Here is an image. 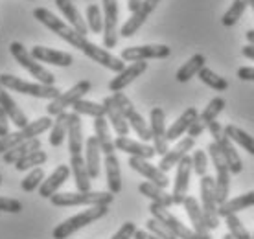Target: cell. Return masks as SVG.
Returning a JSON list of instances; mask_svg holds the SVG:
<instances>
[{"label": "cell", "instance_id": "1", "mask_svg": "<svg viewBox=\"0 0 254 239\" xmlns=\"http://www.w3.org/2000/svg\"><path fill=\"white\" fill-rule=\"evenodd\" d=\"M33 17H35L41 24H45L50 32H54L58 37L63 39L64 43L72 44L74 48L83 52V54L89 57V59H92L94 63L102 64V66H105V68L111 70V72H116V74H120L122 70L126 68V64H124V61H122L120 57L113 56L109 50L100 48L98 44L90 43L89 39L79 35L72 26L63 22L61 19H58V17L52 11H48L46 7H35V9H33Z\"/></svg>", "mask_w": 254, "mask_h": 239}, {"label": "cell", "instance_id": "2", "mask_svg": "<svg viewBox=\"0 0 254 239\" xmlns=\"http://www.w3.org/2000/svg\"><path fill=\"white\" fill-rule=\"evenodd\" d=\"M115 201V195L111 191H64L50 197L54 206H109Z\"/></svg>", "mask_w": 254, "mask_h": 239}, {"label": "cell", "instance_id": "3", "mask_svg": "<svg viewBox=\"0 0 254 239\" xmlns=\"http://www.w3.org/2000/svg\"><path fill=\"white\" fill-rule=\"evenodd\" d=\"M0 85L6 88V90H13V92H19V94L33 96V98H41V100H56L61 90L56 85H43V83H28L24 79H20L17 76L11 74H2L0 76Z\"/></svg>", "mask_w": 254, "mask_h": 239}, {"label": "cell", "instance_id": "4", "mask_svg": "<svg viewBox=\"0 0 254 239\" xmlns=\"http://www.w3.org/2000/svg\"><path fill=\"white\" fill-rule=\"evenodd\" d=\"M107 214H109V206H89V210H85L81 214L72 215L66 221H63L61 225H58V227L54 228L52 236H54V239H66L74 232L81 230L83 227H87V225L94 223V221L102 219Z\"/></svg>", "mask_w": 254, "mask_h": 239}, {"label": "cell", "instance_id": "5", "mask_svg": "<svg viewBox=\"0 0 254 239\" xmlns=\"http://www.w3.org/2000/svg\"><path fill=\"white\" fill-rule=\"evenodd\" d=\"M208 131H210V136H212V142H214V144L219 147V151L223 153L225 162H227V166H229L230 173L240 175L243 170V162H242V158H240V153L236 151L232 140L227 136L225 127H223L219 121H210Z\"/></svg>", "mask_w": 254, "mask_h": 239}, {"label": "cell", "instance_id": "6", "mask_svg": "<svg viewBox=\"0 0 254 239\" xmlns=\"http://www.w3.org/2000/svg\"><path fill=\"white\" fill-rule=\"evenodd\" d=\"M201 210H203L206 227L216 230L219 227V204L216 193V179L210 175L201 177Z\"/></svg>", "mask_w": 254, "mask_h": 239}, {"label": "cell", "instance_id": "7", "mask_svg": "<svg viewBox=\"0 0 254 239\" xmlns=\"http://www.w3.org/2000/svg\"><path fill=\"white\" fill-rule=\"evenodd\" d=\"M9 52H11L13 59H15L24 70H28L39 83L50 85V87L52 85H56V76H54L52 72H48L41 63H37V61L32 57V54L24 48V44L22 43H11L9 44Z\"/></svg>", "mask_w": 254, "mask_h": 239}, {"label": "cell", "instance_id": "8", "mask_svg": "<svg viewBox=\"0 0 254 239\" xmlns=\"http://www.w3.org/2000/svg\"><path fill=\"white\" fill-rule=\"evenodd\" d=\"M210 158H212V164L216 168V193H217V204L221 206L229 201V191H230V170L227 162H225V157L223 153L219 151L214 142H210L208 147H206Z\"/></svg>", "mask_w": 254, "mask_h": 239}, {"label": "cell", "instance_id": "9", "mask_svg": "<svg viewBox=\"0 0 254 239\" xmlns=\"http://www.w3.org/2000/svg\"><path fill=\"white\" fill-rule=\"evenodd\" d=\"M90 88H92V85L87 79L77 81L72 88H68L66 92H61L56 100H52L48 103V107H46L48 116H59L61 113H66V109L72 107L76 101L83 100V96L87 94V92H90Z\"/></svg>", "mask_w": 254, "mask_h": 239}, {"label": "cell", "instance_id": "10", "mask_svg": "<svg viewBox=\"0 0 254 239\" xmlns=\"http://www.w3.org/2000/svg\"><path fill=\"white\" fill-rule=\"evenodd\" d=\"M149 212H151V217H155L157 221H160L162 225H166V227L170 228V230L177 236V239H199V236L193 232V228L186 227L177 215L170 212V208L151 202V204H149Z\"/></svg>", "mask_w": 254, "mask_h": 239}, {"label": "cell", "instance_id": "11", "mask_svg": "<svg viewBox=\"0 0 254 239\" xmlns=\"http://www.w3.org/2000/svg\"><path fill=\"white\" fill-rule=\"evenodd\" d=\"M103 4V48L111 50L118 44V0H102Z\"/></svg>", "mask_w": 254, "mask_h": 239}, {"label": "cell", "instance_id": "12", "mask_svg": "<svg viewBox=\"0 0 254 239\" xmlns=\"http://www.w3.org/2000/svg\"><path fill=\"white\" fill-rule=\"evenodd\" d=\"M172 54V48L166 44H142V46H129L122 50L120 59L127 63L147 61V59H166Z\"/></svg>", "mask_w": 254, "mask_h": 239}, {"label": "cell", "instance_id": "13", "mask_svg": "<svg viewBox=\"0 0 254 239\" xmlns=\"http://www.w3.org/2000/svg\"><path fill=\"white\" fill-rule=\"evenodd\" d=\"M149 129H151V140L155 153L164 157L170 151V142L166 136V113L160 107H153L149 113Z\"/></svg>", "mask_w": 254, "mask_h": 239}, {"label": "cell", "instance_id": "14", "mask_svg": "<svg viewBox=\"0 0 254 239\" xmlns=\"http://www.w3.org/2000/svg\"><path fill=\"white\" fill-rule=\"evenodd\" d=\"M191 175V157L186 155L181 162L177 164V175H175V184H173V204L181 206L185 199L188 197V186H190Z\"/></svg>", "mask_w": 254, "mask_h": 239}, {"label": "cell", "instance_id": "15", "mask_svg": "<svg viewBox=\"0 0 254 239\" xmlns=\"http://www.w3.org/2000/svg\"><path fill=\"white\" fill-rule=\"evenodd\" d=\"M159 4H160V0H144L142 6L134 13H131V17L126 20V24L122 26V30H120L122 37H133L134 33L142 28V24L147 20V17L157 9Z\"/></svg>", "mask_w": 254, "mask_h": 239}, {"label": "cell", "instance_id": "16", "mask_svg": "<svg viewBox=\"0 0 254 239\" xmlns=\"http://www.w3.org/2000/svg\"><path fill=\"white\" fill-rule=\"evenodd\" d=\"M129 166H131V170L136 171L138 175L146 177L149 182L157 184L160 188H168V184H170V179L166 175L164 171L159 170V166H153L149 160L146 158H136V157H129Z\"/></svg>", "mask_w": 254, "mask_h": 239}, {"label": "cell", "instance_id": "17", "mask_svg": "<svg viewBox=\"0 0 254 239\" xmlns=\"http://www.w3.org/2000/svg\"><path fill=\"white\" fill-rule=\"evenodd\" d=\"M30 54H32V57L37 63H48L54 64V66H61V68H66V66L74 63V57L70 54L54 50V48H46V46H33Z\"/></svg>", "mask_w": 254, "mask_h": 239}, {"label": "cell", "instance_id": "18", "mask_svg": "<svg viewBox=\"0 0 254 239\" xmlns=\"http://www.w3.org/2000/svg\"><path fill=\"white\" fill-rule=\"evenodd\" d=\"M146 70H147L146 61L131 63V66H126L120 74H116V77H113V79L109 81V90H111V92H122L127 85H131V83H133L136 77L142 76Z\"/></svg>", "mask_w": 254, "mask_h": 239}, {"label": "cell", "instance_id": "19", "mask_svg": "<svg viewBox=\"0 0 254 239\" xmlns=\"http://www.w3.org/2000/svg\"><path fill=\"white\" fill-rule=\"evenodd\" d=\"M193 145H195V140L190 138V136L181 138V142H179L173 149H170L164 157L160 158L159 170L164 171V173H168L170 170H173V168H175V166H177V164L181 162L186 155H188V151H191V149H193Z\"/></svg>", "mask_w": 254, "mask_h": 239}, {"label": "cell", "instance_id": "20", "mask_svg": "<svg viewBox=\"0 0 254 239\" xmlns=\"http://www.w3.org/2000/svg\"><path fill=\"white\" fill-rule=\"evenodd\" d=\"M115 147L118 151L127 153L129 157H136V158H153L157 153H155V147L153 145H147L146 142H136V140H131L129 136H118L115 140Z\"/></svg>", "mask_w": 254, "mask_h": 239}, {"label": "cell", "instance_id": "21", "mask_svg": "<svg viewBox=\"0 0 254 239\" xmlns=\"http://www.w3.org/2000/svg\"><path fill=\"white\" fill-rule=\"evenodd\" d=\"M68 177H70V166H64V164L58 166V168L54 170V173H52L48 179H45L43 184L39 186V195L43 197V199H50V197L56 195L58 189L68 180Z\"/></svg>", "mask_w": 254, "mask_h": 239}, {"label": "cell", "instance_id": "22", "mask_svg": "<svg viewBox=\"0 0 254 239\" xmlns=\"http://www.w3.org/2000/svg\"><path fill=\"white\" fill-rule=\"evenodd\" d=\"M68 151L70 155H83L85 149V140H83V125L81 116L76 113H70L68 116Z\"/></svg>", "mask_w": 254, "mask_h": 239}, {"label": "cell", "instance_id": "23", "mask_svg": "<svg viewBox=\"0 0 254 239\" xmlns=\"http://www.w3.org/2000/svg\"><path fill=\"white\" fill-rule=\"evenodd\" d=\"M56 6L59 7V11L63 13V17L68 20V24L76 30L79 35L87 37L89 33V28H87V22L81 19V13L77 11V7L74 6L72 0H56Z\"/></svg>", "mask_w": 254, "mask_h": 239}, {"label": "cell", "instance_id": "24", "mask_svg": "<svg viewBox=\"0 0 254 239\" xmlns=\"http://www.w3.org/2000/svg\"><path fill=\"white\" fill-rule=\"evenodd\" d=\"M85 164H87V171H89L90 179H98L100 177V166H102V149L98 144L96 136H89L85 142Z\"/></svg>", "mask_w": 254, "mask_h": 239}, {"label": "cell", "instance_id": "25", "mask_svg": "<svg viewBox=\"0 0 254 239\" xmlns=\"http://www.w3.org/2000/svg\"><path fill=\"white\" fill-rule=\"evenodd\" d=\"M102 105L105 107V116H107V120L111 121V125H113V129L116 131V134H118V136H127L131 127L127 123V120L124 118V114H122V111L118 109V105L115 103L113 96H111V98H105Z\"/></svg>", "mask_w": 254, "mask_h": 239}, {"label": "cell", "instance_id": "26", "mask_svg": "<svg viewBox=\"0 0 254 239\" xmlns=\"http://www.w3.org/2000/svg\"><path fill=\"white\" fill-rule=\"evenodd\" d=\"M0 107L6 111V114L9 116V120H11L13 123L19 127V129H24V127L30 123L28 118H26V114L19 109L17 101L13 100L11 96H9V92H7L2 85H0Z\"/></svg>", "mask_w": 254, "mask_h": 239}, {"label": "cell", "instance_id": "27", "mask_svg": "<svg viewBox=\"0 0 254 239\" xmlns=\"http://www.w3.org/2000/svg\"><path fill=\"white\" fill-rule=\"evenodd\" d=\"M70 173L74 175L77 191H90V177L83 155H70Z\"/></svg>", "mask_w": 254, "mask_h": 239}, {"label": "cell", "instance_id": "28", "mask_svg": "<svg viewBox=\"0 0 254 239\" xmlns=\"http://www.w3.org/2000/svg\"><path fill=\"white\" fill-rule=\"evenodd\" d=\"M199 118V113H197L195 107H190L186 109L185 113L181 114L175 121H173V125L168 129V132H166V136H168V142H173V140H179L185 132H188V129H190V125L195 121V120Z\"/></svg>", "mask_w": 254, "mask_h": 239}, {"label": "cell", "instance_id": "29", "mask_svg": "<svg viewBox=\"0 0 254 239\" xmlns=\"http://www.w3.org/2000/svg\"><path fill=\"white\" fill-rule=\"evenodd\" d=\"M105 175H107V188L113 195L122 191V171L120 160L116 155H105Z\"/></svg>", "mask_w": 254, "mask_h": 239}, {"label": "cell", "instance_id": "30", "mask_svg": "<svg viewBox=\"0 0 254 239\" xmlns=\"http://www.w3.org/2000/svg\"><path fill=\"white\" fill-rule=\"evenodd\" d=\"M183 206H185L186 214L190 217L191 225H193V232L199 236V234H204V232H210V228L206 227V221H204V215H203V210H201V204L195 201V197L188 195L183 202Z\"/></svg>", "mask_w": 254, "mask_h": 239}, {"label": "cell", "instance_id": "31", "mask_svg": "<svg viewBox=\"0 0 254 239\" xmlns=\"http://www.w3.org/2000/svg\"><path fill=\"white\" fill-rule=\"evenodd\" d=\"M35 151H41V140L39 138L26 140V142H22V144L17 145V147H13L11 151L4 153L2 158H4V162L6 164L15 166V164L20 162L24 157H28V155H32V153H35Z\"/></svg>", "mask_w": 254, "mask_h": 239}, {"label": "cell", "instance_id": "32", "mask_svg": "<svg viewBox=\"0 0 254 239\" xmlns=\"http://www.w3.org/2000/svg\"><path fill=\"white\" fill-rule=\"evenodd\" d=\"M138 191L142 193L144 197H147V199H151V202H155V204H160V206H166L170 208L173 206V197L172 193H168L164 188H160V186H157V184L153 182H142L138 186Z\"/></svg>", "mask_w": 254, "mask_h": 239}, {"label": "cell", "instance_id": "33", "mask_svg": "<svg viewBox=\"0 0 254 239\" xmlns=\"http://www.w3.org/2000/svg\"><path fill=\"white\" fill-rule=\"evenodd\" d=\"M254 206V189L253 191H247L243 195H238L234 199H229V201L219 206V217H227V215L238 214L242 210H247V208Z\"/></svg>", "mask_w": 254, "mask_h": 239}, {"label": "cell", "instance_id": "34", "mask_svg": "<svg viewBox=\"0 0 254 239\" xmlns=\"http://www.w3.org/2000/svg\"><path fill=\"white\" fill-rule=\"evenodd\" d=\"M94 136L98 138L100 149L105 155H115V140L111 138V131H109L107 118H94Z\"/></svg>", "mask_w": 254, "mask_h": 239}, {"label": "cell", "instance_id": "35", "mask_svg": "<svg viewBox=\"0 0 254 239\" xmlns=\"http://www.w3.org/2000/svg\"><path fill=\"white\" fill-rule=\"evenodd\" d=\"M204 63H206V57H204L203 54H195V56H191L190 59H188V61H186V63L177 70L175 79H177L179 83L190 81L191 77L197 76V74L204 68Z\"/></svg>", "mask_w": 254, "mask_h": 239}, {"label": "cell", "instance_id": "36", "mask_svg": "<svg viewBox=\"0 0 254 239\" xmlns=\"http://www.w3.org/2000/svg\"><path fill=\"white\" fill-rule=\"evenodd\" d=\"M68 113H61L56 116V121L50 129V145L52 147H59L63 144V140L68 134Z\"/></svg>", "mask_w": 254, "mask_h": 239}, {"label": "cell", "instance_id": "37", "mask_svg": "<svg viewBox=\"0 0 254 239\" xmlns=\"http://www.w3.org/2000/svg\"><path fill=\"white\" fill-rule=\"evenodd\" d=\"M225 132H227V136H229L234 144H238L247 153L254 155V136L247 134L243 129H240V127H236V125H227L225 127Z\"/></svg>", "mask_w": 254, "mask_h": 239}, {"label": "cell", "instance_id": "38", "mask_svg": "<svg viewBox=\"0 0 254 239\" xmlns=\"http://www.w3.org/2000/svg\"><path fill=\"white\" fill-rule=\"evenodd\" d=\"M225 107H227V101H225V98H221V96H217V98H214V100H210V103L204 107L203 113L199 114V121H203L204 125H206V129H208L210 121H216L217 116L225 111Z\"/></svg>", "mask_w": 254, "mask_h": 239}, {"label": "cell", "instance_id": "39", "mask_svg": "<svg viewBox=\"0 0 254 239\" xmlns=\"http://www.w3.org/2000/svg\"><path fill=\"white\" fill-rule=\"evenodd\" d=\"M126 120H127V123H129V127L136 132V136H138L142 142H146L147 144V142L151 140V129H149V125L146 123V120L136 113V109H134L131 114H127Z\"/></svg>", "mask_w": 254, "mask_h": 239}, {"label": "cell", "instance_id": "40", "mask_svg": "<svg viewBox=\"0 0 254 239\" xmlns=\"http://www.w3.org/2000/svg\"><path fill=\"white\" fill-rule=\"evenodd\" d=\"M251 4V0H234L232 2V6L225 11V15H223L221 19V24L227 26V28H232V26L238 24V20L243 17V13H245V9H247V6Z\"/></svg>", "mask_w": 254, "mask_h": 239}, {"label": "cell", "instance_id": "41", "mask_svg": "<svg viewBox=\"0 0 254 239\" xmlns=\"http://www.w3.org/2000/svg\"><path fill=\"white\" fill-rule=\"evenodd\" d=\"M72 111L79 116H92V118H105V107L96 101L79 100L72 105Z\"/></svg>", "mask_w": 254, "mask_h": 239}, {"label": "cell", "instance_id": "42", "mask_svg": "<svg viewBox=\"0 0 254 239\" xmlns=\"http://www.w3.org/2000/svg\"><path fill=\"white\" fill-rule=\"evenodd\" d=\"M197 77H199L204 85H208L210 88H214V90H217V92H225V90L229 88V81H227L225 77L217 76L216 72H212V70L206 68V66L197 74Z\"/></svg>", "mask_w": 254, "mask_h": 239}, {"label": "cell", "instance_id": "43", "mask_svg": "<svg viewBox=\"0 0 254 239\" xmlns=\"http://www.w3.org/2000/svg\"><path fill=\"white\" fill-rule=\"evenodd\" d=\"M87 28L92 33H103V15L98 4L87 6Z\"/></svg>", "mask_w": 254, "mask_h": 239}, {"label": "cell", "instance_id": "44", "mask_svg": "<svg viewBox=\"0 0 254 239\" xmlns=\"http://www.w3.org/2000/svg\"><path fill=\"white\" fill-rule=\"evenodd\" d=\"M225 223H227L229 234L234 239H253V236L249 234V230L245 228V225L240 221V217H238L236 214L227 215V217H225Z\"/></svg>", "mask_w": 254, "mask_h": 239}, {"label": "cell", "instance_id": "45", "mask_svg": "<svg viewBox=\"0 0 254 239\" xmlns=\"http://www.w3.org/2000/svg\"><path fill=\"white\" fill-rule=\"evenodd\" d=\"M46 160H48V155L45 151H35L32 155H28V157H24L20 162L15 164V168H17V171H28L33 170V168H41Z\"/></svg>", "mask_w": 254, "mask_h": 239}, {"label": "cell", "instance_id": "46", "mask_svg": "<svg viewBox=\"0 0 254 239\" xmlns=\"http://www.w3.org/2000/svg\"><path fill=\"white\" fill-rule=\"evenodd\" d=\"M43 180H45V171H43V168H33L28 175L22 179V182H20V186H22V189L24 191H33V189H37L41 184H43Z\"/></svg>", "mask_w": 254, "mask_h": 239}, {"label": "cell", "instance_id": "47", "mask_svg": "<svg viewBox=\"0 0 254 239\" xmlns=\"http://www.w3.org/2000/svg\"><path fill=\"white\" fill-rule=\"evenodd\" d=\"M146 228H147V232H151L153 236H157V238H160V239H177V236H175L170 228L166 227V225H162L160 221H157L155 217L146 221Z\"/></svg>", "mask_w": 254, "mask_h": 239}, {"label": "cell", "instance_id": "48", "mask_svg": "<svg viewBox=\"0 0 254 239\" xmlns=\"http://www.w3.org/2000/svg\"><path fill=\"white\" fill-rule=\"evenodd\" d=\"M206 170H208V155H206V151L195 149L191 155V171H195L197 177H204L208 175Z\"/></svg>", "mask_w": 254, "mask_h": 239}, {"label": "cell", "instance_id": "49", "mask_svg": "<svg viewBox=\"0 0 254 239\" xmlns=\"http://www.w3.org/2000/svg\"><path fill=\"white\" fill-rule=\"evenodd\" d=\"M22 142H26V138H24V132L20 131V129L17 132H9L7 136L0 138V155L11 151L13 147H17V145L22 144Z\"/></svg>", "mask_w": 254, "mask_h": 239}, {"label": "cell", "instance_id": "50", "mask_svg": "<svg viewBox=\"0 0 254 239\" xmlns=\"http://www.w3.org/2000/svg\"><path fill=\"white\" fill-rule=\"evenodd\" d=\"M0 212L20 214L22 212V202L17 201V199H9V197H0Z\"/></svg>", "mask_w": 254, "mask_h": 239}, {"label": "cell", "instance_id": "51", "mask_svg": "<svg viewBox=\"0 0 254 239\" xmlns=\"http://www.w3.org/2000/svg\"><path fill=\"white\" fill-rule=\"evenodd\" d=\"M134 232H136V227H134V223H131V221H127V223H124L120 227V230L113 236L111 239H133Z\"/></svg>", "mask_w": 254, "mask_h": 239}, {"label": "cell", "instance_id": "52", "mask_svg": "<svg viewBox=\"0 0 254 239\" xmlns=\"http://www.w3.org/2000/svg\"><path fill=\"white\" fill-rule=\"evenodd\" d=\"M7 134H9V116L0 107V138H4Z\"/></svg>", "mask_w": 254, "mask_h": 239}, {"label": "cell", "instance_id": "53", "mask_svg": "<svg viewBox=\"0 0 254 239\" xmlns=\"http://www.w3.org/2000/svg\"><path fill=\"white\" fill-rule=\"evenodd\" d=\"M236 76L240 77L242 81H254V66H242V68H238Z\"/></svg>", "mask_w": 254, "mask_h": 239}, {"label": "cell", "instance_id": "54", "mask_svg": "<svg viewBox=\"0 0 254 239\" xmlns=\"http://www.w3.org/2000/svg\"><path fill=\"white\" fill-rule=\"evenodd\" d=\"M133 239H160L157 236H153L151 232H147V230H136L133 236Z\"/></svg>", "mask_w": 254, "mask_h": 239}, {"label": "cell", "instance_id": "55", "mask_svg": "<svg viewBox=\"0 0 254 239\" xmlns=\"http://www.w3.org/2000/svg\"><path fill=\"white\" fill-rule=\"evenodd\" d=\"M242 54L247 59H251V61H254V46H251V44H247V46H243L242 48Z\"/></svg>", "mask_w": 254, "mask_h": 239}, {"label": "cell", "instance_id": "56", "mask_svg": "<svg viewBox=\"0 0 254 239\" xmlns=\"http://www.w3.org/2000/svg\"><path fill=\"white\" fill-rule=\"evenodd\" d=\"M142 2H144V0H129V2H127V9H129L131 13H134L140 6H142Z\"/></svg>", "mask_w": 254, "mask_h": 239}, {"label": "cell", "instance_id": "57", "mask_svg": "<svg viewBox=\"0 0 254 239\" xmlns=\"http://www.w3.org/2000/svg\"><path fill=\"white\" fill-rule=\"evenodd\" d=\"M247 41L251 46H254V30H249L247 32Z\"/></svg>", "mask_w": 254, "mask_h": 239}, {"label": "cell", "instance_id": "58", "mask_svg": "<svg viewBox=\"0 0 254 239\" xmlns=\"http://www.w3.org/2000/svg\"><path fill=\"white\" fill-rule=\"evenodd\" d=\"M199 239H212L210 232H204V234H199Z\"/></svg>", "mask_w": 254, "mask_h": 239}, {"label": "cell", "instance_id": "59", "mask_svg": "<svg viewBox=\"0 0 254 239\" xmlns=\"http://www.w3.org/2000/svg\"><path fill=\"white\" fill-rule=\"evenodd\" d=\"M223 239H234V238H232L230 234H227V236H223Z\"/></svg>", "mask_w": 254, "mask_h": 239}, {"label": "cell", "instance_id": "60", "mask_svg": "<svg viewBox=\"0 0 254 239\" xmlns=\"http://www.w3.org/2000/svg\"><path fill=\"white\" fill-rule=\"evenodd\" d=\"M249 6H251V7L254 9V0H251V4H249Z\"/></svg>", "mask_w": 254, "mask_h": 239}, {"label": "cell", "instance_id": "61", "mask_svg": "<svg viewBox=\"0 0 254 239\" xmlns=\"http://www.w3.org/2000/svg\"><path fill=\"white\" fill-rule=\"evenodd\" d=\"M0 184H2V175H0Z\"/></svg>", "mask_w": 254, "mask_h": 239}, {"label": "cell", "instance_id": "62", "mask_svg": "<svg viewBox=\"0 0 254 239\" xmlns=\"http://www.w3.org/2000/svg\"><path fill=\"white\" fill-rule=\"evenodd\" d=\"M253 239H254V238H253Z\"/></svg>", "mask_w": 254, "mask_h": 239}]
</instances>
